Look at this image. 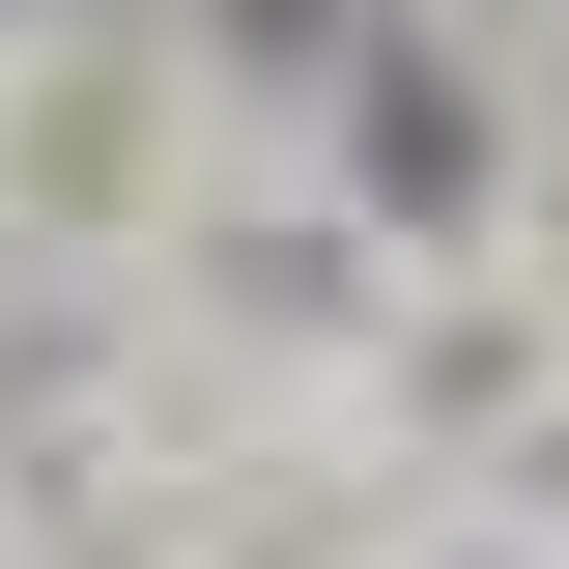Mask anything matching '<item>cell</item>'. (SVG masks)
Listing matches in <instances>:
<instances>
[{
  "label": "cell",
  "instance_id": "5b68a950",
  "mask_svg": "<svg viewBox=\"0 0 569 569\" xmlns=\"http://www.w3.org/2000/svg\"><path fill=\"white\" fill-rule=\"evenodd\" d=\"M342 569H569V512H512V485H485V512H370Z\"/></svg>",
  "mask_w": 569,
  "mask_h": 569
},
{
  "label": "cell",
  "instance_id": "3957f363",
  "mask_svg": "<svg viewBox=\"0 0 569 569\" xmlns=\"http://www.w3.org/2000/svg\"><path fill=\"white\" fill-rule=\"evenodd\" d=\"M284 171H313V200H342L399 284H456V257H512V171H541V114H512L485 58H427L399 0H370V58L313 86V142H284Z\"/></svg>",
  "mask_w": 569,
  "mask_h": 569
},
{
  "label": "cell",
  "instance_id": "277c9868",
  "mask_svg": "<svg viewBox=\"0 0 569 569\" xmlns=\"http://www.w3.org/2000/svg\"><path fill=\"white\" fill-rule=\"evenodd\" d=\"M399 29H427V58H485L512 114H569V0H399Z\"/></svg>",
  "mask_w": 569,
  "mask_h": 569
},
{
  "label": "cell",
  "instance_id": "8992f818",
  "mask_svg": "<svg viewBox=\"0 0 569 569\" xmlns=\"http://www.w3.org/2000/svg\"><path fill=\"white\" fill-rule=\"evenodd\" d=\"M29 29H58V0H0V58H29Z\"/></svg>",
  "mask_w": 569,
  "mask_h": 569
},
{
  "label": "cell",
  "instance_id": "6da1fadb",
  "mask_svg": "<svg viewBox=\"0 0 569 569\" xmlns=\"http://www.w3.org/2000/svg\"><path fill=\"white\" fill-rule=\"evenodd\" d=\"M200 171H228V86L171 58V29L58 0V29L0 58V284H142L200 228Z\"/></svg>",
  "mask_w": 569,
  "mask_h": 569
},
{
  "label": "cell",
  "instance_id": "7a4b0ae2",
  "mask_svg": "<svg viewBox=\"0 0 569 569\" xmlns=\"http://www.w3.org/2000/svg\"><path fill=\"white\" fill-rule=\"evenodd\" d=\"M541 427H569V313L512 257H456V284H399L370 313V370H342V456L399 512H485V485H541Z\"/></svg>",
  "mask_w": 569,
  "mask_h": 569
}]
</instances>
